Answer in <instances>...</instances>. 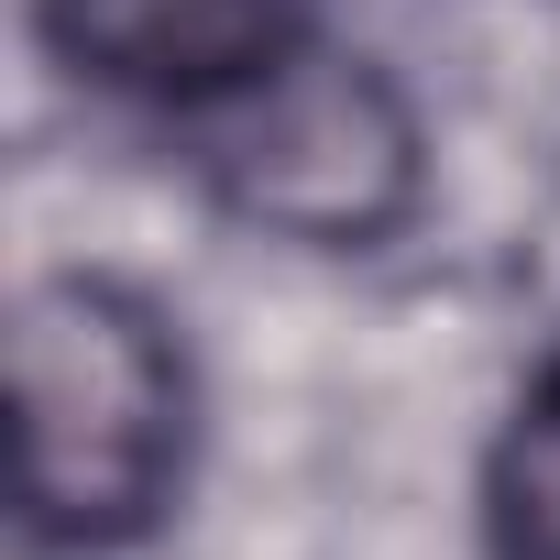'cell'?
<instances>
[{
	"instance_id": "cell-1",
	"label": "cell",
	"mask_w": 560,
	"mask_h": 560,
	"mask_svg": "<svg viewBox=\"0 0 560 560\" xmlns=\"http://www.w3.org/2000/svg\"><path fill=\"white\" fill-rule=\"evenodd\" d=\"M23 527L56 549L143 538L187 483V352L154 298L110 275H45L12 330Z\"/></svg>"
},
{
	"instance_id": "cell-2",
	"label": "cell",
	"mask_w": 560,
	"mask_h": 560,
	"mask_svg": "<svg viewBox=\"0 0 560 560\" xmlns=\"http://www.w3.org/2000/svg\"><path fill=\"white\" fill-rule=\"evenodd\" d=\"M198 121H209L198 165H209L220 209H242L275 242H308V253H374L429 187L418 110L363 56H330V45H308L298 67H275L264 89H242Z\"/></svg>"
},
{
	"instance_id": "cell-3",
	"label": "cell",
	"mask_w": 560,
	"mask_h": 560,
	"mask_svg": "<svg viewBox=\"0 0 560 560\" xmlns=\"http://www.w3.org/2000/svg\"><path fill=\"white\" fill-rule=\"evenodd\" d=\"M45 45L154 110H220L319 45V0H34Z\"/></svg>"
},
{
	"instance_id": "cell-4",
	"label": "cell",
	"mask_w": 560,
	"mask_h": 560,
	"mask_svg": "<svg viewBox=\"0 0 560 560\" xmlns=\"http://www.w3.org/2000/svg\"><path fill=\"white\" fill-rule=\"evenodd\" d=\"M483 527H494V560H560V352L538 363V385L516 396L483 462Z\"/></svg>"
}]
</instances>
